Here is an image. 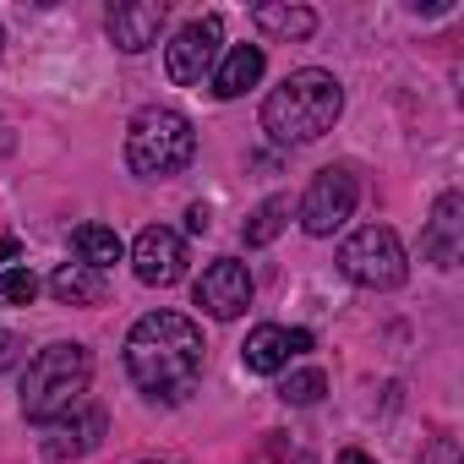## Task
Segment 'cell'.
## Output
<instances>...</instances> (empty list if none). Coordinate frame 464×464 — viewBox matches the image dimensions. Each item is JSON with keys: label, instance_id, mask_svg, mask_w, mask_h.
<instances>
[{"label": "cell", "instance_id": "5bb4252c", "mask_svg": "<svg viewBox=\"0 0 464 464\" xmlns=\"http://www.w3.org/2000/svg\"><path fill=\"white\" fill-rule=\"evenodd\" d=\"M263 66H268L263 44H236V50L213 66V93H218V99H241L246 88L263 82Z\"/></svg>", "mask_w": 464, "mask_h": 464}, {"label": "cell", "instance_id": "3957f363", "mask_svg": "<svg viewBox=\"0 0 464 464\" xmlns=\"http://www.w3.org/2000/svg\"><path fill=\"white\" fill-rule=\"evenodd\" d=\"M191 153H197V131H191V121L180 110L148 104V110L131 115V126H126V164H131V175H142V180L180 175L191 164Z\"/></svg>", "mask_w": 464, "mask_h": 464}, {"label": "cell", "instance_id": "ba28073f", "mask_svg": "<svg viewBox=\"0 0 464 464\" xmlns=\"http://www.w3.org/2000/svg\"><path fill=\"white\" fill-rule=\"evenodd\" d=\"M197 306L208 317H218V323H236L252 306V274H246V263H236V257L208 263L202 279H197Z\"/></svg>", "mask_w": 464, "mask_h": 464}, {"label": "cell", "instance_id": "5b68a950", "mask_svg": "<svg viewBox=\"0 0 464 464\" xmlns=\"http://www.w3.org/2000/svg\"><path fill=\"white\" fill-rule=\"evenodd\" d=\"M339 274L361 290H399L410 274V257H404V246L388 224H366L339 246Z\"/></svg>", "mask_w": 464, "mask_h": 464}, {"label": "cell", "instance_id": "ffe728a7", "mask_svg": "<svg viewBox=\"0 0 464 464\" xmlns=\"http://www.w3.org/2000/svg\"><path fill=\"white\" fill-rule=\"evenodd\" d=\"M34 295H39V279L28 268H6V274H0V306H34Z\"/></svg>", "mask_w": 464, "mask_h": 464}, {"label": "cell", "instance_id": "8fae6325", "mask_svg": "<svg viewBox=\"0 0 464 464\" xmlns=\"http://www.w3.org/2000/svg\"><path fill=\"white\" fill-rule=\"evenodd\" d=\"M306 350H312V334H306V328H279V323H263V328H252V334H246L241 361H246V372L274 377V372H285V366H290V355H306Z\"/></svg>", "mask_w": 464, "mask_h": 464}, {"label": "cell", "instance_id": "7402d4cb", "mask_svg": "<svg viewBox=\"0 0 464 464\" xmlns=\"http://www.w3.org/2000/svg\"><path fill=\"white\" fill-rule=\"evenodd\" d=\"M420 464H459V442H453V437H437Z\"/></svg>", "mask_w": 464, "mask_h": 464}, {"label": "cell", "instance_id": "484cf974", "mask_svg": "<svg viewBox=\"0 0 464 464\" xmlns=\"http://www.w3.org/2000/svg\"><path fill=\"white\" fill-rule=\"evenodd\" d=\"M0 50H6V34H0Z\"/></svg>", "mask_w": 464, "mask_h": 464}, {"label": "cell", "instance_id": "6da1fadb", "mask_svg": "<svg viewBox=\"0 0 464 464\" xmlns=\"http://www.w3.org/2000/svg\"><path fill=\"white\" fill-rule=\"evenodd\" d=\"M126 372L142 399L180 404L202 382V328L180 312H148L126 334Z\"/></svg>", "mask_w": 464, "mask_h": 464}, {"label": "cell", "instance_id": "9c48e42d", "mask_svg": "<svg viewBox=\"0 0 464 464\" xmlns=\"http://www.w3.org/2000/svg\"><path fill=\"white\" fill-rule=\"evenodd\" d=\"M131 274L142 279V285H175L180 274H186V241H180V229H169V224H148L142 236L131 241Z\"/></svg>", "mask_w": 464, "mask_h": 464}, {"label": "cell", "instance_id": "8992f818", "mask_svg": "<svg viewBox=\"0 0 464 464\" xmlns=\"http://www.w3.org/2000/svg\"><path fill=\"white\" fill-rule=\"evenodd\" d=\"M355 202H361V180L344 164H328V169H317V180L301 197V229L323 241V236H334V229L350 224Z\"/></svg>", "mask_w": 464, "mask_h": 464}, {"label": "cell", "instance_id": "30bf717a", "mask_svg": "<svg viewBox=\"0 0 464 464\" xmlns=\"http://www.w3.org/2000/svg\"><path fill=\"white\" fill-rule=\"evenodd\" d=\"M104 426H110V420H104L99 404H72L66 415L44 420V453H50V459H82V453L99 448Z\"/></svg>", "mask_w": 464, "mask_h": 464}, {"label": "cell", "instance_id": "7c38bea8", "mask_svg": "<svg viewBox=\"0 0 464 464\" xmlns=\"http://www.w3.org/2000/svg\"><path fill=\"white\" fill-rule=\"evenodd\" d=\"M104 28H110L115 50L142 55V50H153V44H159V28H164V0H115L110 17H104Z\"/></svg>", "mask_w": 464, "mask_h": 464}, {"label": "cell", "instance_id": "4fadbf2b", "mask_svg": "<svg viewBox=\"0 0 464 464\" xmlns=\"http://www.w3.org/2000/svg\"><path fill=\"white\" fill-rule=\"evenodd\" d=\"M464 197L459 191H442L437 208H431V224H426V236H420V252L437 263V268H453L459 252H464Z\"/></svg>", "mask_w": 464, "mask_h": 464}, {"label": "cell", "instance_id": "603a6c76", "mask_svg": "<svg viewBox=\"0 0 464 464\" xmlns=\"http://www.w3.org/2000/svg\"><path fill=\"white\" fill-rule=\"evenodd\" d=\"M186 229H191V236H202V229H208V208H202V202L186 213Z\"/></svg>", "mask_w": 464, "mask_h": 464}, {"label": "cell", "instance_id": "52a82bcc", "mask_svg": "<svg viewBox=\"0 0 464 464\" xmlns=\"http://www.w3.org/2000/svg\"><path fill=\"white\" fill-rule=\"evenodd\" d=\"M218 44H224V23L208 12V17H191L169 44H164V77L175 88H197L202 77H213L218 66Z\"/></svg>", "mask_w": 464, "mask_h": 464}, {"label": "cell", "instance_id": "d6986e66", "mask_svg": "<svg viewBox=\"0 0 464 464\" xmlns=\"http://www.w3.org/2000/svg\"><path fill=\"white\" fill-rule=\"evenodd\" d=\"M328 393V377L317 372V366H301V372H290L285 382H279V399L285 404H317Z\"/></svg>", "mask_w": 464, "mask_h": 464}, {"label": "cell", "instance_id": "277c9868", "mask_svg": "<svg viewBox=\"0 0 464 464\" xmlns=\"http://www.w3.org/2000/svg\"><path fill=\"white\" fill-rule=\"evenodd\" d=\"M88 377H93V355L82 344H50L28 361L23 372V415L28 420H55L66 415L72 404H82L88 393Z\"/></svg>", "mask_w": 464, "mask_h": 464}, {"label": "cell", "instance_id": "7a4b0ae2", "mask_svg": "<svg viewBox=\"0 0 464 464\" xmlns=\"http://www.w3.org/2000/svg\"><path fill=\"white\" fill-rule=\"evenodd\" d=\"M344 115V88L334 72L323 66H301L290 72L268 99H263V131L285 148H306L317 137L334 131V121Z\"/></svg>", "mask_w": 464, "mask_h": 464}, {"label": "cell", "instance_id": "9a60e30c", "mask_svg": "<svg viewBox=\"0 0 464 464\" xmlns=\"http://www.w3.org/2000/svg\"><path fill=\"white\" fill-rule=\"evenodd\" d=\"M72 252H77V263L93 268V274H104V268H115V263L126 257V246H121V236H115L110 224H77V229H72Z\"/></svg>", "mask_w": 464, "mask_h": 464}, {"label": "cell", "instance_id": "d4e9b609", "mask_svg": "<svg viewBox=\"0 0 464 464\" xmlns=\"http://www.w3.org/2000/svg\"><path fill=\"white\" fill-rule=\"evenodd\" d=\"M17 263V241H0V274H6Z\"/></svg>", "mask_w": 464, "mask_h": 464}, {"label": "cell", "instance_id": "ac0fdd59", "mask_svg": "<svg viewBox=\"0 0 464 464\" xmlns=\"http://www.w3.org/2000/svg\"><path fill=\"white\" fill-rule=\"evenodd\" d=\"M290 224V197H268L252 218H246V229H241V241L246 246H268V241H279V229Z\"/></svg>", "mask_w": 464, "mask_h": 464}, {"label": "cell", "instance_id": "44dd1931", "mask_svg": "<svg viewBox=\"0 0 464 464\" xmlns=\"http://www.w3.org/2000/svg\"><path fill=\"white\" fill-rule=\"evenodd\" d=\"M23 355H28V344L12 334V328H0V372H12V366H23Z\"/></svg>", "mask_w": 464, "mask_h": 464}, {"label": "cell", "instance_id": "e0dca14e", "mask_svg": "<svg viewBox=\"0 0 464 464\" xmlns=\"http://www.w3.org/2000/svg\"><path fill=\"white\" fill-rule=\"evenodd\" d=\"M252 23L268 34V39H312V28H317V12H306V6H279V0H263V6H252Z\"/></svg>", "mask_w": 464, "mask_h": 464}, {"label": "cell", "instance_id": "cb8c5ba5", "mask_svg": "<svg viewBox=\"0 0 464 464\" xmlns=\"http://www.w3.org/2000/svg\"><path fill=\"white\" fill-rule=\"evenodd\" d=\"M334 464H377V459H372V453H361V448H344Z\"/></svg>", "mask_w": 464, "mask_h": 464}, {"label": "cell", "instance_id": "2e32d148", "mask_svg": "<svg viewBox=\"0 0 464 464\" xmlns=\"http://www.w3.org/2000/svg\"><path fill=\"white\" fill-rule=\"evenodd\" d=\"M104 274H93V268H82V263H61L55 274H50V295L61 301V306H99L104 301Z\"/></svg>", "mask_w": 464, "mask_h": 464}]
</instances>
